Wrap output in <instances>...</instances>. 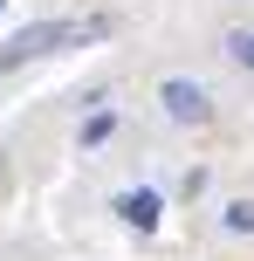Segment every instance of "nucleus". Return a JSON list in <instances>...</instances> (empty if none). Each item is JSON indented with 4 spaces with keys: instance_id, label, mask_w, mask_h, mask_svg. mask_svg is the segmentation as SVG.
Wrapping results in <instances>:
<instances>
[{
    "instance_id": "nucleus-2",
    "label": "nucleus",
    "mask_w": 254,
    "mask_h": 261,
    "mask_svg": "<svg viewBox=\"0 0 254 261\" xmlns=\"http://www.w3.org/2000/svg\"><path fill=\"white\" fill-rule=\"evenodd\" d=\"M158 103L172 110L179 124H206V90H200V83H192V76H172V83H165V90H158Z\"/></svg>"
},
{
    "instance_id": "nucleus-1",
    "label": "nucleus",
    "mask_w": 254,
    "mask_h": 261,
    "mask_svg": "<svg viewBox=\"0 0 254 261\" xmlns=\"http://www.w3.org/2000/svg\"><path fill=\"white\" fill-rule=\"evenodd\" d=\"M90 35H103V28H96V21H41V28H21V35L0 48V69L27 62V55H48V48H69V41H90Z\"/></svg>"
},
{
    "instance_id": "nucleus-3",
    "label": "nucleus",
    "mask_w": 254,
    "mask_h": 261,
    "mask_svg": "<svg viewBox=\"0 0 254 261\" xmlns=\"http://www.w3.org/2000/svg\"><path fill=\"white\" fill-rule=\"evenodd\" d=\"M117 213H124V220H131V227H158V213H165V199H158V193H145V186H137V193H124V199H117Z\"/></svg>"
},
{
    "instance_id": "nucleus-5",
    "label": "nucleus",
    "mask_w": 254,
    "mask_h": 261,
    "mask_svg": "<svg viewBox=\"0 0 254 261\" xmlns=\"http://www.w3.org/2000/svg\"><path fill=\"white\" fill-rule=\"evenodd\" d=\"M227 227H234V234H254V206H247V199H241V206H227Z\"/></svg>"
},
{
    "instance_id": "nucleus-4",
    "label": "nucleus",
    "mask_w": 254,
    "mask_h": 261,
    "mask_svg": "<svg viewBox=\"0 0 254 261\" xmlns=\"http://www.w3.org/2000/svg\"><path fill=\"white\" fill-rule=\"evenodd\" d=\"M227 55L241 69H254V28H234V35H227Z\"/></svg>"
},
{
    "instance_id": "nucleus-7",
    "label": "nucleus",
    "mask_w": 254,
    "mask_h": 261,
    "mask_svg": "<svg viewBox=\"0 0 254 261\" xmlns=\"http://www.w3.org/2000/svg\"><path fill=\"white\" fill-rule=\"evenodd\" d=\"M0 7H7V0H0Z\"/></svg>"
},
{
    "instance_id": "nucleus-6",
    "label": "nucleus",
    "mask_w": 254,
    "mask_h": 261,
    "mask_svg": "<svg viewBox=\"0 0 254 261\" xmlns=\"http://www.w3.org/2000/svg\"><path fill=\"white\" fill-rule=\"evenodd\" d=\"M110 124H117V117H90V124H82V144H103V138H110Z\"/></svg>"
}]
</instances>
